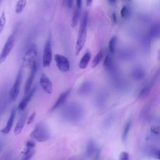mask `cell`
I'll return each mask as SVG.
<instances>
[{
	"label": "cell",
	"mask_w": 160,
	"mask_h": 160,
	"mask_svg": "<svg viewBox=\"0 0 160 160\" xmlns=\"http://www.w3.org/2000/svg\"><path fill=\"white\" fill-rule=\"evenodd\" d=\"M62 118L71 124L79 123L84 116L83 107L76 102H72L64 107L61 112Z\"/></svg>",
	"instance_id": "6da1fadb"
},
{
	"label": "cell",
	"mask_w": 160,
	"mask_h": 160,
	"mask_svg": "<svg viewBox=\"0 0 160 160\" xmlns=\"http://www.w3.org/2000/svg\"><path fill=\"white\" fill-rule=\"evenodd\" d=\"M88 12L86 11L83 13L81 21L80 22V26L78 31L76 46H75V52L76 55L78 56L79 52L82 49L86 39L87 35V27H88Z\"/></svg>",
	"instance_id": "7a4b0ae2"
},
{
	"label": "cell",
	"mask_w": 160,
	"mask_h": 160,
	"mask_svg": "<svg viewBox=\"0 0 160 160\" xmlns=\"http://www.w3.org/2000/svg\"><path fill=\"white\" fill-rule=\"evenodd\" d=\"M30 136L32 139L38 142H45L51 136L49 128L43 121H41L36 125Z\"/></svg>",
	"instance_id": "3957f363"
},
{
	"label": "cell",
	"mask_w": 160,
	"mask_h": 160,
	"mask_svg": "<svg viewBox=\"0 0 160 160\" xmlns=\"http://www.w3.org/2000/svg\"><path fill=\"white\" fill-rule=\"evenodd\" d=\"M38 56V48L36 44H32L26 51L22 58V67L31 68L32 65L36 62Z\"/></svg>",
	"instance_id": "277c9868"
},
{
	"label": "cell",
	"mask_w": 160,
	"mask_h": 160,
	"mask_svg": "<svg viewBox=\"0 0 160 160\" xmlns=\"http://www.w3.org/2000/svg\"><path fill=\"white\" fill-rule=\"evenodd\" d=\"M22 78V69H20L17 74L14 84L12 85L9 92L8 101L9 102H14L16 100L19 94Z\"/></svg>",
	"instance_id": "5b68a950"
},
{
	"label": "cell",
	"mask_w": 160,
	"mask_h": 160,
	"mask_svg": "<svg viewBox=\"0 0 160 160\" xmlns=\"http://www.w3.org/2000/svg\"><path fill=\"white\" fill-rule=\"evenodd\" d=\"M14 45V37L12 34L8 38L4 44V46L0 53V64L4 62V61L6 60V59L9 54L10 52L12 49Z\"/></svg>",
	"instance_id": "8992f818"
},
{
	"label": "cell",
	"mask_w": 160,
	"mask_h": 160,
	"mask_svg": "<svg viewBox=\"0 0 160 160\" xmlns=\"http://www.w3.org/2000/svg\"><path fill=\"white\" fill-rule=\"evenodd\" d=\"M52 60V48L51 39L49 38L45 44L42 54V66L48 68L50 66Z\"/></svg>",
	"instance_id": "52a82bcc"
},
{
	"label": "cell",
	"mask_w": 160,
	"mask_h": 160,
	"mask_svg": "<svg viewBox=\"0 0 160 160\" xmlns=\"http://www.w3.org/2000/svg\"><path fill=\"white\" fill-rule=\"evenodd\" d=\"M54 60L58 69L63 72H68L70 69V64L66 57L61 54H56Z\"/></svg>",
	"instance_id": "ba28073f"
},
{
	"label": "cell",
	"mask_w": 160,
	"mask_h": 160,
	"mask_svg": "<svg viewBox=\"0 0 160 160\" xmlns=\"http://www.w3.org/2000/svg\"><path fill=\"white\" fill-rule=\"evenodd\" d=\"M36 71H37V64H36V62L31 67L30 73L29 74V76H28V79L26 80V82L25 83V85H24V92L25 94L26 93H28L30 91V89L31 88L32 82L34 81V79Z\"/></svg>",
	"instance_id": "9c48e42d"
},
{
	"label": "cell",
	"mask_w": 160,
	"mask_h": 160,
	"mask_svg": "<svg viewBox=\"0 0 160 160\" xmlns=\"http://www.w3.org/2000/svg\"><path fill=\"white\" fill-rule=\"evenodd\" d=\"M39 83L42 89L48 94L52 92V84L51 81L45 74H42L39 79Z\"/></svg>",
	"instance_id": "30bf717a"
},
{
	"label": "cell",
	"mask_w": 160,
	"mask_h": 160,
	"mask_svg": "<svg viewBox=\"0 0 160 160\" xmlns=\"http://www.w3.org/2000/svg\"><path fill=\"white\" fill-rule=\"evenodd\" d=\"M36 88L34 87L31 90H30L28 93L26 94L25 96L22 98V99L21 101V102H19V104L18 106V109L19 111H22L25 109L28 104L29 103V102L31 101V98H32V96L36 91Z\"/></svg>",
	"instance_id": "8fae6325"
},
{
	"label": "cell",
	"mask_w": 160,
	"mask_h": 160,
	"mask_svg": "<svg viewBox=\"0 0 160 160\" xmlns=\"http://www.w3.org/2000/svg\"><path fill=\"white\" fill-rule=\"evenodd\" d=\"M27 117H28V112L24 111L21 114V116H20L18 120V122H17L15 126V128L14 130V132L15 135H18L21 132L24 126V124L26 123V121H27Z\"/></svg>",
	"instance_id": "7c38bea8"
},
{
	"label": "cell",
	"mask_w": 160,
	"mask_h": 160,
	"mask_svg": "<svg viewBox=\"0 0 160 160\" xmlns=\"http://www.w3.org/2000/svg\"><path fill=\"white\" fill-rule=\"evenodd\" d=\"M70 92H71V89H69L64 91L63 92H62L59 96L56 101L55 102V103L52 106V107L51 108V111H54L55 109H58L61 106H62L65 102V101H66V99H67L68 97L69 96Z\"/></svg>",
	"instance_id": "4fadbf2b"
},
{
	"label": "cell",
	"mask_w": 160,
	"mask_h": 160,
	"mask_svg": "<svg viewBox=\"0 0 160 160\" xmlns=\"http://www.w3.org/2000/svg\"><path fill=\"white\" fill-rule=\"evenodd\" d=\"M16 109L15 108L12 109L5 127L1 130V133L4 134H7L10 132L11 128L12 126V124H13V122H14L15 116H16Z\"/></svg>",
	"instance_id": "5bb4252c"
},
{
	"label": "cell",
	"mask_w": 160,
	"mask_h": 160,
	"mask_svg": "<svg viewBox=\"0 0 160 160\" xmlns=\"http://www.w3.org/2000/svg\"><path fill=\"white\" fill-rule=\"evenodd\" d=\"M144 151L148 156L156 158L157 159H159L160 151L159 149L157 147L152 145H149L146 147Z\"/></svg>",
	"instance_id": "9a60e30c"
},
{
	"label": "cell",
	"mask_w": 160,
	"mask_h": 160,
	"mask_svg": "<svg viewBox=\"0 0 160 160\" xmlns=\"http://www.w3.org/2000/svg\"><path fill=\"white\" fill-rule=\"evenodd\" d=\"M97 150L96 145L95 143V141L92 139H89L87 146H86V156L88 158L91 157L92 155H93Z\"/></svg>",
	"instance_id": "2e32d148"
},
{
	"label": "cell",
	"mask_w": 160,
	"mask_h": 160,
	"mask_svg": "<svg viewBox=\"0 0 160 160\" xmlns=\"http://www.w3.org/2000/svg\"><path fill=\"white\" fill-rule=\"evenodd\" d=\"M160 34V25L159 22H155L151 25L149 29V36L151 38H158Z\"/></svg>",
	"instance_id": "e0dca14e"
},
{
	"label": "cell",
	"mask_w": 160,
	"mask_h": 160,
	"mask_svg": "<svg viewBox=\"0 0 160 160\" xmlns=\"http://www.w3.org/2000/svg\"><path fill=\"white\" fill-rule=\"evenodd\" d=\"M91 54L90 53V52H86L83 56L82 57L81 59L79 61V67L80 69H85L86 68V67L88 66L89 62L91 59Z\"/></svg>",
	"instance_id": "ac0fdd59"
},
{
	"label": "cell",
	"mask_w": 160,
	"mask_h": 160,
	"mask_svg": "<svg viewBox=\"0 0 160 160\" xmlns=\"http://www.w3.org/2000/svg\"><path fill=\"white\" fill-rule=\"evenodd\" d=\"M131 124H132V121L131 119H129L127 121V122L124 124V126L123 128L122 132V135H121V139L122 142H125L128 138V134L131 129Z\"/></svg>",
	"instance_id": "d6986e66"
},
{
	"label": "cell",
	"mask_w": 160,
	"mask_h": 160,
	"mask_svg": "<svg viewBox=\"0 0 160 160\" xmlns=\"http://www.w3.org/2000/svg\"><path fill=\"white\" fill-rule=\"evenodd\" d=\"M92 89L91 83L89 82H84L79 89L78 92L81 95H86L89 94Z\"/></svg>",
	"instance_id": "ffe728a7"
},
{
	"label": "cell",
	"mask_w": 160,
	"mask_h": 160,
	"mask_svg": "<svg viewBox=\"0 0 160 160\" xmlns=\"http://www.w3.org/2000/svg\"><path fill=\"white\" fill-rule=\"evenodd\" d=\"M106 97L105 94H99L97 98L96 101V106L99 109L104 108L106 105Z\"/></svg>",
	"instance_id": "44dd1931"
},
{
	"label": "cell",
	"mask_w": 160,
	"mask_h": 160,
	"mask_svg": "<svg viewBox=\"0 0 160 160\" xmlns=\"http://www.w3.org/2000/svg\"><path fill=\"white\" fill-rule=\"evenodd\" d=\"M102 56H103V52L101 50H100L97 54L95 56L94 58L93 59V61L92 62V64H91V67L92 68H96L101 62L102 58Z\"/></svg>",
	"instance_id": "7402d4cb"
},
{
	"label": "cell",
	"mask_w": 160,
	"mask_h": 160,
	"mask_svg": "<svg viewBox=\"0 0 160 160\" xmlns=\"http://www.w3.org/2000/svg\"><path fill=\"white\" fill-rule=\"evenodd\" d=\"M80 18V9L76 8L72 17V26L74 27L77 25Z\"/></svg>",
	"instance_id": "603a6c76"
},
{
	"label": "cell",
	"mask_w": 160,
	"mask_h": 160,
	"mask_svg": "<svg viewBox=\"0 0 160 160\" xmlns=\"http://www.w3.org/2000/svg\"><path fill=\"white\" fill-rule=\"evenodd\" d=\"M26 3H27L26 0H19L16 5V8H15L16 12L17 14L21 13L23 11L24 8H25Z\"/></svg>",
	"instance_id": "cb8c5ba5"
},
{
	"label": "cell",
	"mask_w": 160,
	"mask_h": 160,
	"mask_svg": "<svg viewBox=\"0 0 160 160\" xmlns=\"http://www.w3.org/2000/svg\"><path fill=\"white\" fill-rule=\"evenodd\" d=\"M144 76V71L141 69H136L132 72V77L136 80H140Z\"/></svg>",
	"instance_id": "d4e9b609"
},
{
	"label": "cell",
	"mask_w": 160,
	"mask_h": 160,
	"mask_svg": "<svg viewBox=\"0 0 160 160\" xmlns=\"http://www.w3.org/2000/svg\"><path fill=\"white\" fill-rule=\"evenodd\" d=\"M114 114H109L108 116H107L104 120V122H103V126L104 128H109L113 122H114Z\"/></svg>",
	"instance_id": "484cf974"
},
{
	"label": "cell",
	"mask_w": 160,
	"mask_h": 160,
	"mask_svg": "<svg viewBox=\"0 0 160 160\" xmlns=\"http://www.w3.org/2000/svg\"><path fill=\"white\" fill-rule=\"evenodd\" d=\"M116 41H117L116 37V36H113V37L111 38V39L109 40V45H108L109 51L112 54H114V51H115Z\"/></svg>",
	"instance_id": "4316f807"
},
{
	"label": "cell",
	"mask_w": 160,
	"mask_h": 160,
	"mask_svg": "<svg viewBox=\"0 0 160 160\" xmlns=\"http://www.w3.org/2000/svg\"><path fill=\"white\" fill-rule=\"evenodd\" d=\"M151 86L150 84H148V85L144 86L140 91V92L139 94V98H144L146 97L149 94V93L151 91Z\"/></svg>",
	"instance_id": "83f0119b"
},
{
	"label": "cell",
	"mask_w": 160,
	"mask_h": 160,
	"mask_svg": "<svg viewBox=\"0 0 160 160\" xmlns=\"http://www.w3.org/2000/svg\"><path fill=\"white\" fill-rule=\"evenodd\" d=\"M6 16L4 12H2L0 16V34L3 31L6 24Z\"/></svg>",
	"instance_id": "f1b7e54d"
},
{
	"label": "cell",
	"mask_w": 160,
	"mask_h": 160,
	"mask_svg": "<svg viewBox=\"0 0 160 160\" xmlns=\"http://www.w3.org/2000/svg\"><path fill=\"white\" fill-rule=\"evenodd\" d=\"M34 153H35V151L34 150V149L26 153H24L23 158H22V160H30L31 158L34 156Z\"/></svg>",
	"instance_id": "f546056e"
},
{
	"label": "cell",
	"mask_w": 160,
	"mask_h": 160,
	"mask_svg": "<svg viewBox=\"0 0 160 160\" xmlns=\"http://www.w3.org/2000/svg\"><path fill=\"white\" fill-rule=\"evenodd\" d=\"M129 14V11L127 6H123L121 10V16L122 18H127Z\"/></svg>",
	"instance_id": "4dcf8cb0"
},
{
	"label": "cell",
	"mask_w": 160,
	"mask_h": 160,
	"mask_svg": "<svg viewBox=\"0 0 160 160\" xmlns=\"http://www.w3.org/2000/svg\"><path fill=\"white\" fill-rule=\"evenodd\" d=\"M111 64H112V61H111V57H109V56H107L104 60V66L106 67V68H110L111 67Z\"/></svg>",
	"instance_id": "1f68e13d"
},
{
	"label": "cell",
	"mask_w": 160,
	"mask_h": 160,
	"mask_svg": "<svg viewBox=\"0 0 160 160\" xmlns=\"http://www.w3.org/2000/svg\"><path fill=\"white\" fill-rule=\"evenodd\" d=\"M119 160H129V154L126 151H122L119 155Z\"/></svg>",
	"instance_id": "d6a6232c"
},
{
	"label": "cell",
	"mask_w": 160,
	"mask_h": 160,
	"mask_svg": "<svg viewBox=\"0 0 160 160\" xmlns=\"http://www.w3.org/2000/svg\"><path fill=\"white\" fill-rule=\"evenodd\" d=\"M35 116H36V112L35 111H33L31 115L29 116V118H28V120H27V124L28 125L31 124L33 121H34V119L35 118Z\"/></svg>",
	"instance_id": "836d02e7"
},
{
	"label": "cell",
	"mask_w": 160,
	"mask_h": 160,
	"mask_svg": "<svg viewBox=\"0 0 160 160\" xmlns=\"http://www.w3.org/2000/svg\"><path fill=\"white\" fill-rule=\"evenodd\" d=\"M94 158L93 160H100V157H101V149H97L96 152L94 153Z\"/></svg>",
	"instance_id": "e575fe53"
},
{
	"label": "cell",
	"mask_w": 160,
	"mask_h": 160,
	"mask_svg": "<svg viewBox=\"0 0 160 160\" xmlns=\"http://www.w3.org/2000/svg\"><path fill=\"white\" fill-rule=\"evenodd\" d=\"M76 8L81 9V6H82V0H76Z\"/></svg>",
	"instance_id": "d590c367"
},
{
	"label": "cell",
	"mask_w": 160,
	"mask_h": 160,
	"mask_svg": "<svg viewBox=\"0 0 160 160\" xmlns=\"http://www.w3.org/2000/svg\"><path fill=\"white\" fill-rule=\"evenodd\" d=\"M74 0H67V5L68 8H71L73 5Z\"/></svg>",
	"instance_id": "8d00e7d4"
},
{
	"label": "cell",
	"mask_w": 160,
	"mask_h": 160,
	"mask_svg": "<svg viewBox=\"0 0 160 160\" xmlns=\"http://www.w3.org/2000/svg\"><path fill=\"white\" fill-rule=\"evenodd\" d=\"M92 2V0H86V5L88 6H89L91 5Z\"/></svg>",
	"instance_id": "74e56055"
},
{
	"label": "cell",
	"mask_w": 160,
	"mask_h": 160,
	"mask_svg": "<svg viewBox=\"0 0 160 160\" xmlns=\"http://www.w3.org/2000/svg\"><path fill=\"white\" fill-rule=\"evenodd\" d=\"M2 142H0V152L2 149Z\"/></svg>",
	"instance_id": "f35d334b"
},
{
	"label": "cell",
	"mask_w": 160,
	"mask_h": 160,
	"mask_svg": "<svg viewBox=\"0 0 160 160\" xmlns=\"http://www.w3.org/2000/svg\"><path fill=\"white\" fill-rule=\"evenodd\" d=\"M1 0H0V2H1Z\"/></svg>",
	"instance_id": "ab89813d"
}]
</instances>
